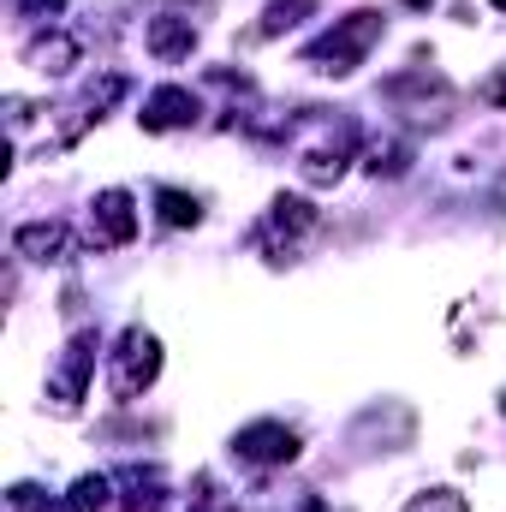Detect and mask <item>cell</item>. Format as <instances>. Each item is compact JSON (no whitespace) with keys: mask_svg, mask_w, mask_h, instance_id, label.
<instances>
[{"mask_svg":"<svg viewBox=\"0 0 506 512\" xmlns=\"http://www.w3.org/2000/svg\"><path fill=\"white\" fill-rule=\"evenodd\" d=\"M381 30H387V18H381L376 6H358V12H346V18H334V24L304 48V66L322 72V78H352V72L364 66V54L381 42Z\"/></svg>","mask_w":506,"mask_h":512,"instance_id":"6da1fadb","label":"cell"},{"mask_svg":"<svg viewBox=\"0 0 506 512\" xmlns=\"http://www.w3.org/2000/svg\"><path fill=\"white\" fill-rule=\"evenodd\" d=\"M155 376H161V340L131 322L120 346L108 352V387H114V399L131 405V399H143V387H155Z\"/></svg>","mask_w":506,"mask_h":512,"instance_id":"7a4b0ae2","label":"cell"},{"mask_svg":"<svg viewBox=\"0 0 506 512\" xmlns=\"http://www.w3.org/2000/svg\"><path fill=\"white\" fill-rule=\"evenodd\" d=\"M310 137H298V173L310 185H340L346 167H352V126L340 120H304Z\"/></svg>","mask_w":506,"mask_h":512,"instance_id":"3957f363","label":"cell"},{"mask_svg":"<svg viewBox=\"0 0 506 512\" xmlns=\"http://www.w3.org/2000/svg\"><path fill=\"white\" fill-rule=\"evenodd\" d=\"M96 352H102L96 328H78V334L66 340V358H60V370H54V382H48L54 411H78V399H84V387H90V370H96Z\"/></svg>","mask_w":506,"mask_h":512,"instance_id":"277c9868","label":"cell"},{"mask_svg":"<svg viewBox=\"0 0 506 512\" xmlns=\"http://www.w3.org/2000/svg\"><path fill=\"white\" fill-rule=\"evenodd\" d=\"M310 227H316V209H310L304 197H286V191H280V197L268 203V221L256 227V245L280 262V256H292V245H298Z\"/></svg>","mask_w":506,"mask_h":512,"instance_id":"5b68a950","label":"cell"},{"mask_svg":"<svg viewBox=\"0 0 506 512\" xmlns=\"http://www.w3.org/2000/svg\"><path fill=\"white\" fill-rule=\"evenodd\" d=\"M137 239V203H131V191H96V203H90V245L96 251H120Z\"/></svg>","mask_w":506,"mask_h":512,"instance_id":"8992f818","label":"cell"},{"mask_svg":"<svg viewBox=\"0 0 506 512\" xmlns=\"http://www.w3.org/2000/svg\"><path fill=\"white\" fill-rule=\"evenodd\" d=\"M233 453L245 459V465H292L298 459V429H286V423H274V417H262V423H245L239 435H233Z\"/></svg>","mask_w":506,"mask_h":512,"instance_id":"52a82bcc","label":"cell"},{"mask_svg":"<svg viewBox=\"0 0 506 512\" xmlns=\"http://www.w3.org/2000/svg\"><path fill=\"white\" fill-rule=\"evenodd\" d=\"M197 114H203V102L185 90V84H161V90H149L143 96V131H179V126H197Z\"/></svg>","mask_w":506,"mask_h":512,"instance_id":"ba28073f","label":"cell"},{"mask_svg":"<svg viewBox=\"0 0 506 512\" xmlns=\"http://www.w3.org/2000/svg\"><path fill=\"white\" fill-rule=\"evenodd\" d=\"M143 48H149L161 66H179V60H191V48H197V24H191L185 12H155L149 30H143Z\"/></svg>","mask_w":506,"mask_h":512,"instance_id":"9c48e42d","label":"cell"},{"mask_svg":"<svg viewBox=\"0 0 506 512\" xmlns=\"http://www.w3.org/2000/svg\"><path fill=\"white\" fill-rule=\"evenodd\" d=\"M12 251L30 262H72V227L66 221H24L12 233Z\"/></svg>","mask_w":506,"mask_h":512,"instance_id":"30bf717a","label":"cell"},{"mask_svg":"<svg viewBox=\"0 0 506 512\" xmlns=\"http://www.w3.org/2000/svg\"><path fill=\"white\" fill-rule=\"evenodd\" d=\"M24 66L42 72V78H66V72L78 66V36H66V30H36V36L24 42Z\"/></svg>","mask_w":506,"mask_h":512,"instance_id":"8fae6325","label":"cell"},{"mask_svg":"<svg viewBox=\"0 0 506 512\" xmlns=\"http://www.w3.org/2000/svg\"><path fill=\"white\" fill-rule=\"evenodd\" d=\"M114 483L126 489V512H167V477L155 465H126Z\"/></svg>","mask_w":506,"mask_h":512,"instance_id":"7c38bea8","label":"cell"},{"mask_svg":"<svg viewBox=\"0 0 506 512\" xmlns=\"http://www.w3.org/2000/svg\"><path fill=\"white\" fill-rule=\"evenodd\" d=\"M155 209H161V227H197L203 221V203L191 191H173V185L155 191Z\"/></svg>","mask_w":506,"mask_h":512,"instance_id":"4fadbf2b","label":"cell"},{"mask_svg":"<svg viewBox=\"0 0 506 512\" xmlns=\"http://www.w3.org/2000/svg\"><path fill=\"white\" fill-rule=\"evenodd\" d=\"M108 501H114V477H102V471L78 477V483H72V495H66V507H72V512H102Z\"/></svg>","mask_w":506,"mask_h":512,"instance_id":"5bb4252c","label":"cell"},{"mask_svg":"<svg viewBox=\"0 0 506 512\" xmlns=\"http://www.w3.org/2000/svg\"><path fill=\"white\" fill-rule=\"evenodd\" d=\"M364 167H370V173H387V179H399V173H405V167H411V143H405V137H393V143H376V149H370V161H364Z\"/></svg>","mask_w":506,"mask_h":512,"instance_id":"9a60e30c","label":"cell"},{"mask_svg":"<svg viewBox=\"0 0 506 512\" xmlns=\"http://www.w3.org/2000/svg\"><path fill=\"white\" fill-rule=\"evenodd\" d=\"M304 12H310V0H274V6L262 12V24H256L251 36H256V42H262V36H280V30H292Z\"/></svg>","mask_w":506,"mask_h":512,"instance_id":"2e32d148","label":"cell"},{"mask_svg":"<svg viewBox=\"0 0 506 512\" xmlns=\"http://www.w3.org/2000/svg\"><path fill=\"white\" fill-rule=\"evenodd\" d=\"M399 512H471V507H465L459 489H423V495H411Z\"/></svg>","mask_w":506,"mask_h":512,"instance_id":"e0dca14e","label":"cell"},{"mask_svg":"<svg viewBox=\"0 0 506 512\" xmlns=\"http://www.w3.org/2000/svg\"><path fill=\"white\" fill-rule=\"evenodd\" d=\"M6 507H12V512H60L42 489H36V483H12V489H6Z\"/></svg>","mask_w":506,"mask_h":512,"instance_id":"ac0fdd59","label":"cell"},{"mask_svg":"<svg viewBox=\"0 0 506 512\" xmlns=\"http://www.w3.org/2000/svg\"><path fill=\"white\" fill-rule=\"evenodd\" d=\"M120 96H126V78H120V72H108L102 84H90V108H96V114H102V108H114Z\"/></svg>","mask_w":506,"mask_h":512,"instance_id":"d6986e66","label":"cell"},{"mask_svg":"<svg viewBox=\"0 0 506 512\" xmlns=\"http://www.w3.org/2000/svg\"><path fill=\"white\" fill-rule=\"evenodd\" d=\"M24 18H54V12H66V0H12Z\"/></svg>","mask_w":506,"mask_h":512,"instance_id":"ffe728a7","label":"cell"},{"mask_svg":"<svg viewBox=\"0 0 506 512\" xmlns=\"http://www.w3.org/2000/svg\"><path fill=\"white\" fill-rule=\"evenodd\" d=\"M197 489H203V495H197V501H191V512H233V507H221V501H209V477H203V483H197Z\"/></svg>","mask_w":506,"mask_h":512,"instance_id":"44dd1931","label":"cell"},{"mask_svg":"<svg viewBox=\"0 0 506 512\" xmlns=\"http://www.w3.org/2000/svg\"><path fill=\"white\" fill-rule=\"evenodd\" d=\"M483 96H489V102H501V108H506V72H501V78H489V84H483Z\"/></svg>","mask_w":506,"mask_h":512,"instance_id":"7402d4cb","label":"cell"},{"mask_svg":"<svg viewBox=\"0 0 506 512\" xmlns=\"http://www.w3.org/2000/svg\"><path fill=\"white\" fill-rule=\"evenodd\" d=\"M405 6H417V12H429V6H435V0H405Z\"/></svg>","mask_w":506,"mask_h":512,"instance_id":"603a6c76","label":"cell"},{"mask_svg":"<svg viewBox=\"0 0 506 512\" xmlns=\"http://www.w3.org/2000/svg\"><path fill=\"white\" fill-rule=\"evenodd\" d=\"M489 6H495V12H506V0H489Z\"/></svg>","mask_w":506,"mask_h":512,"instance_id":"cb8c5ba5","label":"cell"}]
</instances>
